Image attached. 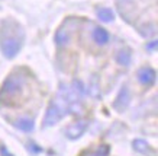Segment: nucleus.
Wrapping results in <instances>:
<instances>
[{"instance_id": "f257e3e1", "label": "nucleus", "mask_w": 158, "mask_h": 156, "mask_svg": "<svg viewBox=\"0 0 158 156\" xmlns=\"http://www.w3.org/2000/svg\"><path fill=\"white\" fill-rule=\"evenodd\" d=\"M25 88V79L19 74H10L7 76L2 88H0V102L2 104H9L13 101L15 98H18L22 93Z\"/></svg>"}, {"instance_id": "f03ea898", "label": "nucleus", "mask_w": 158, "mask_h": 156, "mask_svg": "<svg viewBox=\"0 0 158 156\" xmlns=\"http://www.w3.org/2000/svg\"><path fill=\"white\" fill-rule=\"evenodd\" d=\"M67 112H70V109H68V102L65 101V98L62 96V95L58 93V96L49 104L48 109L45 112L42 126L51 127V126H54V124H57L62 117H65Z\"/></svg>"}, {"instance_id": "7ed1b4c3", "label": "nucleus", "mask_w": 158, "mask_h": 156, "mask_svg": "<svg viewBox=\"0 0 158 156\" xmlns=\"http://www.w3.org/2000/svg\"><path fill=\"white\" fill-rule=\"evenodd\" d=\"M22 48V38L19 34L6 35L0 32V51L6 59H15Z\"/></svg>"}, {"instance_id": "20e7f679", "label": "nucleus", "mask_w": 158, "mask_h": 156, "mask_svg": "<svg viewBox=\"0 0 158 156\" xmlns=\"http://www.w3.org/2000/svg\"><path fill=\"white\" fill-rule=\"evenodd\" d=\"M87 126H89V120H86V118L77 120L73 124H70V127L65 130V136L70 140H76V139H78V137H81L84 134V131L87 130Z\"/></svg>"}, {"instance_id": "39448f33", "label": "nucleus", "mask_w": 158, "mask_h": 156, "mask_svg": "<svg viewBox=\"0 0 158 156\" xmlns=\"http://www.w3.org/2000/svg\"><path fill=\"white\" fill-rule=\"evenodd\" d=\"M136 78H138L141 85H144V86H152L154 83L157 82V72L152 67L145 66V67H141L138 70Z\"/></svg>"}, {"instance_id": "423d86ee", "label": "nucleus", "mask_w": 158, "mask_h": 156, "mask_svg": "<svg viewBox=\"0 0 158 156\" xmlns=\"http://www.w3.org/2000/svg\"><path fill=\"white\" fill-rule=\"evenodd\" d=\"M129 102H131V93H129V89H128V86L125 85V86H122V89L119 91V95L116 96L113 107H115L116 111L122 112V111H125V109L128 108Z\"/></svg>"}, {"instance_id": "0eeeda50", "label": "nucleus", "mask_w": 158, "mask_h": 156, "mask_svg": "<svg viewBox=\"0 0 158 156\" xmlns=\"http://www.w3.org/2000/svg\"><path fill=\"white\" fill-rule=\"evenodd\" d=\"M91 38H93V41H94L97 45L103 47V45H106L109 42L110 35L105 28H102V26H94V28H93V32H91Z\"/></svg>"}, {"instance_id": "6e6552de", "label": "nucleus", "mask_w": 158, "mask_h": 156, "mask_svg": "<svg viewBox=\"0 0 158 156\" xmlns=\"http://www.w3.org/2000/svg\"><path fill=\"white\" fill-rule=\"evenodd\" d=\"M131 60H132V53H131L129 48H122L116 54V61H118V64H120V66H125V67L129 66Z\"/></svg>"}, {"instance_id": "1a4fd4ad", "label": "nucleus", "mask_w": 158, "mask_h": 156, "mask_svg": "<svg viewBox=\"0 0 158 156\" xmlns=\"http://www.w3.org/2000/svg\"><path fill=\"white\" fill-rule=\"evenodd\" d=\"M54 41H55L57 47L67 45L68 42H70V32H68L67 29H58L55 37H54Z\"/></svg>"}, {"instance_id": "9d476101", "label": "nucleus", "mask_w": 158, "mask_h": 156, "mask_svg": "<svg viewBox=\"0 0 158 156\" xmlns=\"http://www.w3.org/2000/svg\"><path fill=\"white\" fill-rule=\"evenodd\" d=\"M97 19L102 20V22H105V24H109L112 20L115 19V13H113V10L112 9H107V7H100V9H97Z\"/></svg>"}, {"instance_id": "9b49d317", "label": "nucleus", "mask_w": 158, "mask_h": 156, "mask_svg": "<svg viewBox=\"0 0 158 156\" xmlns=\"http://www.w3.org/2000/svg\"><path fill=\"white\" fill-rule=\"evenodd\" d=\"M16 127H18L19 130H22V131L29 133L34 130V121H32L31 118H26V117L19 118V120L16 121Z\"/></svg>"}, {"instance_id": "f8f14e48", "label": "nucleus", "mask_w": 158, "mask_h": 156, "mask_svg": "<svg viewBox=\"0 0 158 156\" xmlns=\"http://www.w3.org/2000/svg\"><path fill=\"white\" fill-rule=\"evenodd\" d=\"M71 91L74 93H76V96H78L80 99H81L83 96H84V93H86V88H84V85H83L81 80H78V79H76L74 82L71 83Z\"/></svg>"}, {"instance_id": "ddd939ff", "label": "nucleus", "mask_w": 158, "mask_h": 156, "mask_svg": "<svg viewBox=\"0 0 158 156\" xmlns=\"http://www.w3.org/2000/svg\"><path fill=\"white\" fill-rule=\"evenodd\" d=\"M132 146H134V149L136 152H139V153H148L149 152V145L145 140H142V139H136V140H134Z\"/></svg>"}, {"instance_id": "4468645a", "label": "nucleus", "mask_w": 158, "mask_h": 156, "mask_svg": "<svg viewBox=\"0 0 158 156\" xmlns=\"http://www.w3.org/2000/svg\"><path fill=\"white\" fill-rule=\"evenodd\" d=\"M99 80H97L96 78H93L90 80V86H89V92H90V95L91 96H94V98H97L99 96Z\"/></svg>"}, {"instance_id": "2eb2a0df", "label": "nucleus", "mask_w": 158, "mask_h": 156, "mask_svg": "<svg viewBox=\"0 0 158 156\" xmlns=\"http://www.w3.org/2000/svg\"><path fill=\"white\" fill-rule=\"evenodd\" d=\"M93 156H109V146H100Z\"/></svg>"}, {"instance_id": "dca6fc26", "label": "nucleus", "mask_w": 158, "mask_h": 156, "mask_svg": "<svg viewBox=\"0 0 158 156\" xmlns=\"http://www.w3.org/2000/svg\"><path fill=\"white\" fill-rule=\"evenodd\" d=\"M157 45H158V42L154 39V41H151V42L147 45V50H148V51H155V50H157Z\"/></svg>"}]
</instances>
